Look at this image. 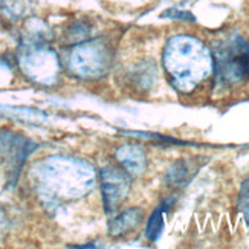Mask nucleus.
<instances>
[{
    "label": "nucleus",
    "mask_w": 249,
    "mask_h": 249,
    "mask_svg": "<svg viewBox=\"0 0 249 249\" xmlns=\"http://www.w3.org/2000/svg\"><path fill=\"white\" fill-rule=\"evenodd\" d=\"M164 66L180 92H190L213 71V55L203 43L191 36H176L167 41Z\"/></svg>",
    "instance_id": "obj_1"
},
{
    "label": "nucleus",
    "mask_w": 249,
    "mask_h": 249,
    "mask_svg": "<svg viewBox=\"0 0 249 249\" xmlns=\"http://www.w3.org/2000/svg\"><path fill=\"white\" fill-rule=\"evenodd\" d=\"M213 69L217 84L234 86L249 78V43L242 37H232L214 49Z\"/></svg>",
    "instance_id": "obj_2"
},
{
    "label": "nucleus",
    "mask_w": 249,
    "mask_h": 249,
    "mask_svg": "<svg viewBox=\"0 0 249 249\" xmlns=\"http://www.w3.org/2000/svg\"><path fill=\"white\" fill-rule=\"evenodd\" d=\"M20 68L26 77L40 84H51L58 73L57 53L46 48L40 36H29L21 46Z\"/></svg>",
    "instance_id": "obj_3"
},
{
    "label": "nucleus",
    "mask_w": 249,
    "mask_h": 249,
    "mask_svg": "<svg viewBox=\"0 0 249 249\" xmlns=\"http://www.w3.org/2000/svg\"><path fill=\"white\" fill-rule=\"evenodd\" d=\"M68 66L78 77H98L107 69V52L104 46H98L96 43H83L71 52Z\"/></svg>",
    "instance_id": "obj_4"
},
{
    "label": "nucleus",
    "mask_w": 249,
    "mask_h": 249,
    "mask_svg": "<svg viewBox=\"0 0 249 249\" xmlns=\"http://www.w3.org/2000/svg\"><path fill=\"white\" fill-rule=\"evenodd\" d=\"M36 150V144L21 135L0 132V156L5 159L8 171L13 173V180H17L25 160Z\"/></svg>",
    "instance_id": "obj_5"
},
{
    "label": "nucleus",
    "mask_w": 249,
    "mask_h": 249,
    "mask_svg": "<svg viewBox=\"0 0 249 249\" xmlns=\"http://www.w3.org/2000/svg\"><path fill=\"white\" fill-rule=\"evenodd\" d=\"M101 185L104 208L107 213H113L130 190V176L125 170L107 167L101 170Z\"/></svg>",
    "instance_id": "obj_6"
},
{
    "label": "nucleus",
    "mask_w": 249,
    "mask_h": 249,
    "mask_svg": "<svg viewBox=\"0 0 249 249\" xmlns=\"http://www.w3.org/2000/svg\"><path fill=\"white\" fill-rule=\"evenodd\" d=\"M144 211L141 208H132V210H125L121 213L118 217H115L109 223V232L113 237H123L128 234L130 231H133L136 226L142 220Z\"/></svg>",
    "instance_id": "obj_7"
},
{
    "label": "nucleus",
    "mask_w": 249,
    "mask_h": 249,
    "mask_svg": "<svg viewBox=\"0 0 249 249\" xmlns=\"http://www.w3.org/2000/svg\"><path fill=\"white\" fill-rule=\"evenodd\" d=\"M116 159L127 173H141L145 168V153L138 145H123L116 151Z\"/></svg>",
    "instance_id": "obj_8"
},
{
    "label": "nucleus",
    "mask_w": 249,
    "mask_h": 249,
    "mask_svg": "<svg viewBox=\"0 0 249 249\" xmlns=\"http://www.w3.org/2000/svg\"><path fill=\"white\" fill-rule=\"evenodd\" d=\"M171 203H173V200H164L153 211V214L150 215L147 228H145V237L150 242H156L159 239L162 230H164V213L168 210Z\"/></svg>",
    "instance_id": "obj_9"
},
{
    "label": "nucleus",
    "mask_w": 249,
    "mask_h": 249,
    "mask_svg": "<svg viewBox=\"0 0 249 249\" xmlns=\"http://www.w3.org/2000/svg\"><path fill=\"white\" fill-rule=\"evenodd\" d=\"M187 173H188L187 165L183 164V162H178V164L173 165L170 168V171H168V180H170V183H173V185H179V183H182L183 179H185Z\"/></svg>",
    "instance_id": "obj_10"
},
{
    "label": "nucleus",
    "mask_w": 249,
    "mask_h": 249,
    "mask_svg": "<svg viewBox=\"0 0 249 249\" xmlns=\"http://www.w3.org/2000/svg\"><path fill=\"white\" fill-rule=\"evenodd\" d=\"M239 208L243 214L245 220L249 225V180L243 183V187L240 190V197H239Z\"/></svg>",
    "instance_id": "obj_11"
},
{
    "label": "nucleus",
    "mask_w": 249,
    "mask_h": 249,
    "mask_svg": "<svg viewBox=\"0 0 249 249\" xmlns=\"http://www.w3.org/2000/svg\"><path fill=\"white\" fill-rule=\"evenodd\" d=\"M162 17H168L173 20H182V21H194L193 14H190L188 11H179V9H168L167 13L162 14Z\"/></svg>",
    "instance_id": "obj_12"
}]
</instances>
